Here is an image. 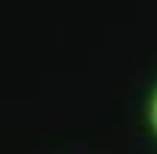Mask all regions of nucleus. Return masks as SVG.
Returning a JSON list of instances; mask_svg holds the SVG:
<instances>
[{
	"instance_id": "f257e3e1",
	"label": "nucleus",
	"mask_w": 157,
	"mask_h": 154,
	"mask_svg": "<svg viewBox=\"0 0 157 154\" xmlns=\"http://www.w3.org/2000/svg\"><path fill=\"white\" fill-rule=\"evenodd\" d=\"M145 121H148V130L157 139V82L151 88V94H148V100H145Z\"/></svg>"
}]
</instances>
